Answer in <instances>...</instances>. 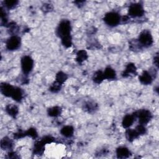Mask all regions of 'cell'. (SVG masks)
Masks as SVG:
<instances>
[{"label": "cell", "instance_id": "obj_21", "mask_svg": "<svg viewBox=\"0 0 159 159\" xmlns=\"http://www.w3.org/2000/svg\"><path fill=\"white\" fill-rule=\"evenodd\" d=\"M67 78V76L66 74H65L63 72H59L56 75V82L62 84L65 82Z\"/></svg>", "mask_w": 159, "mask_h": 159}, {"label": "cell", "instance_id": "obj_3", "mask_svg": "<svg viewBox=\"0 0 159 159\" xmlns=\"http://www.w3.org/2000/svg\"><path fill=\"white\" fill-rule=\"evenodd\" d=\"M121 21L120 16L117 13L110 12L107 13L104 18V21L105 23L111 27L117 26Z\"/></svg>", "mask_w": 159, "mask_h": 159}, {"label": "cell", "instance_id": "obj_11", "mask_svg": "<svg viewBox=\"0 0 159 159\" xmlns=\"http://www.w3.org/2000/svg\"><path fill=\"white\" fill-rule=\"evenodd\" d=\"M139 80L142 84L144 85H149L152 82V76L148 71H144L139 77Z\"/></svg>", "mask_w": 159, "mask_h": 159}, {"label": "cell", "instance_id": "obj_6", "mask_svg": "<svg viewBox=\"0 0 159 159\" xmlns=\"http://www.w3.org/2000/svg\"><path fill=\"white\" fill-rule=\"evenodd\" d=\"M21 46V39L16 35L9 38L6 42V48L9 51H15Z\"/></svg>", "mask_w": 159, "mask_h": 159}, {"label": "cell", "instance_id": "obj_18", "mask_svg": "<svg viewBox=\"0 0 159 159\" xmlns=\"http://www.w3.org/2000/svg\"><path fill=\"white\" fill-rule=\"evenodd\" d=\"M87 54L85 51H80L76 56V60L78 63H82L87 59Z\"/></svg>", "mask_w": 159, "mask_h": 159}, {"label": "cell", "instance_id": "obj_8", "mask_svg": "<svg viewBox=\"0 0 159 159\" xmlns=\"http://www.w3.org/2000/svg\"><path fill=\"white\" fill-rule=\"evenodd\" d=\"M16 88L8 84H2L1 85V92L3 95L7 97H11Z\"/></svg>", "mask_w": 159, "mask_h": 159}, {"label": "cell", "instance_id": "obj_12", "mask_svg": "<svg viewBox=\"0 0 159 159\" xmlns=\"http://www.w3.org/2000/svg\"><path fill=\"white\" fill-rule=\"evenodd\" d=\"M136 72V66L133 63H129L126 67L125 71L123 73V76L124 77H127L131 75V74H135Z\"/></svg>", "mask_w": 159, "mask_h": 159}, {"label": "cell", "instance_id": "obj_2", "mask_svg": "<svg viewBox=\"0 0 159 159\" xmlns=\"http://www.w3.org/2000/svg\"><path fill=\"white\" fill-rule=\"evenodd\" d=\"M153 43V38L152 34L149 31L144 30L139 35V44L140 46L148 47Z\"/></svg>", "mask_w": 159, "mask_h": 159}, {"label": "cell", "instance_id": "obj_15", "mask_svg": "<svg viewBox=\"0 0 159 159\" xmlns=\"http://www.w3.org/2000/svg\"><path fill=\"white\" fill-rule=\"evenodd\" d=\"M1 147L4 150H10L12 149L13 142L8 137H5L1 141Z\"/></svg>", "mask_w": 159, "mask_h": 159}, {"label": "cell", "instance_id": "obj_24", "mask_svg": "<svg viewBox=\"0 0 159 159\" xmlns=\"http://www.w3.org/2000/svg\"><path fill=\"white\" fill-rule=\"evenodd\" d=\"M61 86H62V84L57 82H55L51 87V91L54 92V93H56V92H58L60 88H61Z\"/></svg>", "mask_w": 159, "mask_h": 159}, {"label": "cell", "instance_id": "obj_4", "mask_svg": "<svg viewBox=\"0 0 159 159\" xmlns=\"http://www.w3.org/2000/svg\"><path fill=\"white\" fill-rule=\"evenodd\" d=\"M136 117L139 119V121L141 124L144 125L147 124L152 118V114L150 112L146 109H142L137 112L134 114Z\"/></svg>", "mask_w": 159, "mask_h": 159}, {"label": "cell", "instance_id": "obj_17", "mask_svg": "<svg viewBox=\"0 0 159 159\" xmlns=\"http://www.w3.org/2000/svg\"><path fill=\"white\" fill-rule=\"evenodd\" d=\"M105 79L103 72L101 71H98L95 73V74L93 76V80L96 84H100Z\"/></svg>", "mask_w": 159, "mask_h": 159}, {"label": "cell", "instance_id": "obj_26", "mask_svg": "<svg viewBox=\"0 0 159 159\" xmlns=\"http://www.w3.org/2000/svg\"><path fill=\"white\" fill-rule=\"evenodd\" d=\"M96 104L92 103H88L86 105V109L88 110L89 112H92L93 111H95L96 109Z\"/></svg>", "mask_w": 159, "mask_h": 159}, {"label": "cell", "instance_id": "obj_28", "mask_svg": "<svg viewBox=\"0 0 159 159\" xmlns=\"http://www.w3.org/2000/svg\"><path fill=\"white\" fill-rule=\"evenodd\" d=\"M158 55H157L155 57H154V63L157 67H158Z\"/></svg>", "mask_w": 159, "mask_h": 159}, {"label": "cell", "instance_id": "obj_1", "mask_svg": "<svg viewBox=\"0 0 159 159\" xmlns=\"http://www.w3.org/2000/svg\"><path fill=\"white\" fill-rule=\"evenodd\" d=\"M71 25L68 20H63L59 24L57 33L61 38L63 45L66 47H69L71 45V37L70 35Z\"/></svg>", "mask_w": 159, "mask_h": 159}, {"label": "cell", "instance_id": "obj_5", "mask_svg": "<svg viewBox=\"0 0 159 159\" xmlns=\"http://www.w3.org/2000/svg\"><path fill=\"white\" fill-rule=\"evenodd\" d=\"M34 66V61L29 56H24L21 59V68L24 74L29 73Z\"/></svg>", "mask_w": 159, "mask_h": 159}, {"label": "cell", "instance_id": "obj_7", "mask_svg": "<svg viewBox=\"0 0 159 159\" xmlns=\"http://www.w3.org/2000/svg\"><path fill=\"white\" fill-rule=\"evenodd\" d=\"M144 13L142 6L140 4H133L129 6V14L132 18L142 16Z\"/></svg>", "mask_w": 159, "mask_h": 159}, {"label": "cell", "instance_id": "obj_9", "mask_svg": "<svg viewBox=\"0 0 159 159\" xmlns=\"http://www.w3.org/2000/svg\"><path fill=\"white\" fill-rule=\"evenodd\" d=\"M136 116L134 114H128L126 115L123 120V126L124 128H129L132 125V124L134 123L135 119H136Z\"/></svg>", "mask_w": 159, "mask_h": 159}, {"label": "cell", "instance_id": "obj_14", "mask_svg": "<svg viewBox=\"0 0 159 159\" xmlns=\"http://www.w3.org/2000/svg\"><path fill=\"white\" fill-rule=\"evenodd\" d=\"M140 135L135 129H128L126 131V137L128 141H133L134 139L137 138Z\"/></svg>", "mask_w": 159, "mask_h": 159}, {"label": "cell", "instance_id": "obj_20", "mask_svg": "<svg viewBox=\"0 0 159 159\" xmlns=\"http://www.w3.org/2000/svg\"><path fill=\"white\" fill-rule=\"evenodd\" d=\"M7 112L12 117H15L18 112V108L14 105H8L6 107Z\"/></svg>", "mask_w": 159, "mask_h": 159}, {"label": "cell", "instance_id": "obj_25", "mask_svg": "<svg viewBox=\"0 0 159 159\" xmlns=\"http://www.w3.org/2000/svg\"><path fill=\"white\" fill-rule=\"evenodd\" d=\"M136 130L137 131V132L139 133V135H142L145 133V128L144 126L142 124H140L138 126H137L136 128Z\"/></svg>", "mask_w": 159, "mask_h": 159}, {"label": "cell", "instance_id": "obj_27", "mask_svg": "<svg viewBox=\"0 0 159 159\" xmlns=\"http://www.w3.org/2000/svg\"><path fill=\"white\" fill-rule=\"evenodd\" d=\"M8 157L10 158H18V157L16 155V154L15 153L13 152H11L9 153L8 154Z\"/></svg>", "mask_w": 159, "mask_h": 159}, {"label": "cell", "instance_id": "obj_16", "mask_svg": "<svg viewBox=\"0 0 159 159\" xmlns=\"http://www.w3.org/2000/svg\"><path fill=\"white\" fill-rule=\"evenodd\" d=\"M73 132H74L73 128L70 126H65L61 130V134L67 137H70L72 136Z\"/></svg>", "mask_w": 159, "mask_h": 159}, {"label": "cell", "instance_id": "obj_19", "mask_svg": "<svg viewBox=\"0 0 159 159\" xmlns=\"http://www.w3.org/2000/svg\"><path fill=\"white\" fill-rule=\"evenodd\" d=\"M11 98L16 101H20L22 98V92L21 90L18 88H16Z\"/></svg>", "mask_w": 159, "mask_h": 159}, {"label": "cell", "instance_id": "obj_10", "mask_svg": "<svg viewBox=\"0 0 159 159\" xmlns=\"http://www.w3.org/2000/svg\"><path fill=\"white\" fill-rule=\"evenodd\" d=\"M117 157L120 158H128L131 154L129 150L124 147H119L116 150Z\"/></svg>", "mask_w": 159, "mask_h": 159}, {"label": "cell", "instance_id": "obj_13", "mask_svg": "<svg viewBox=\"0 0 159 159\" xmlns=\"http://www.w3.org/2000/svg\"><path fill=\"white\" fill-rule=\"evenodd\" d=\"M105 79L113 80L116 78V72L115 71L111 68V67H108L106 68L104 71L103 72Z\"/></svg>", "mask_w": 159, "mask_h": 159}, {"label": "cell", "instance_id": "obj_22", "mask_svg": "<svg viewBox=\"0 0 159 159\" xmlns=\"http://www.w3.org/2000/svg\"><path fill=\"white\" fill-rule=\"evenodd\" d=\"M61 112V109L59 107H54L49 110V114L52 117L58 116Z\"/></svg>", "mask_w": 159, "mask_h": 159}, {"label": "cell", "instance_id": "obj_23", "mask_svg": "<svg viewBox=\"0 0 159 159\" xmlns=\"http://www.w3.org/2000/svg\"><path fill=\"white\" fill-rule=\"evenodd\" d=\"M17 1H10V0H8V1L4 2L5 6L8 9H13L18 4Z\"/></svg>", "mask_w": 159, "mask_h": 159}]
</instances>
